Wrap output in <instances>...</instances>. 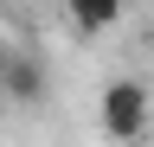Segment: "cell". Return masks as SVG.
I'll use <instances>...</instances> for the list:
<instances>
[{
    "label": "cell",
    "instance_id": "cell-3",
    "mask_svg": "<svg viewBox=\"0 0 154 147\" xmlns=\"http://www.w3.org/2000/svg\"><path fill=\"white\" fill-rule=\"evenodd\" d=\"M64 19H71L77 32H109L116 19H122V7H116V0H109V7H71Z\"/></svg>",
    "mask_w": 154,
    "mask_h": 147
},
{
    "label": "cell",
    "instance_id": "cell-2",
    "mask_svg": "<svg viewBox=\"0 0 154 147\" xmlns=\"http://www.w3.org/2000/svg\"><path fill=\"white\" fill-rule=\"evenodd\" d=\"M7 102H38L45 96V64H38V51H19L13 45V64H7Z\"/></svg>",
    "mask_w": 154,
    "mask_h": 147
},
{
    "label": "cell",
    "instance_id": "cell-4",
    "mask_svg": "<svg viewBox=\"0 0 154 147\" xmlns=\"http://www.w3.org/2000/svg\"><path fill=\"white\" fill-rule=\"evenodd\" d=\"M7 64H13V45L0 39V83H7Z\"/></svg>",
    "mask_w": 154,
    "mask_h": 147
},
{
    "label": "cell",
    "instance_id": "cell-5",
    "mask_svg": "<svg viewBox=\"0 0 154 147\" xmlns=\"http://www.w3.org/2000/svg\"><path fill=\"white\" fill-rule=\"evenodd\" d=\"M0 96H7V90H0Z\"/></svg>",
    "mask_w": 154,
    "mask_h": 147
},
{
    "label": "cell",
    "instance_id": "cell-1",
    "mask_svg": "<svg viewBox=\"0 0 154 147\" xmlns=\"http://www.w3.org/2000/svg\"><path fill=\"white\" fill-rule=\"evenodd\" d=\"M96 122H103V134H109L116 147H135V141L148 134V83H141V77H116V83H103Z\"/></svg>",
    "mask_w": 154,
    "mask_h": 147
}]
</instances>
